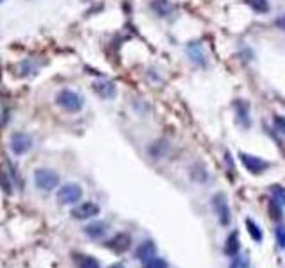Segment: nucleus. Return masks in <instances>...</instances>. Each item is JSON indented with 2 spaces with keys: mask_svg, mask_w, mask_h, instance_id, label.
I'll use <instances>...</instances> for the list:
<instances>
[{
  "mask_svg": "<svg viewBox=\"0 0 285 268\" xmlns=\"http://www.w3.org/2000/svg\"><path fill=\"white\" fill-rule=\"evenodd\" d=\"M11 152L15 156H24L32 149V138L25 133H15L11 134Z\"/></svg>",
  "mask_w": 285,
  "mask_h": 268,
  "instance_id": "39448f33",
  "label": "nucleus"
},
{
  "mask_svg": "<svg viewBox=\"0 0 285 268\" xmlns=\"http://www.w3.org/2000/svg\"><path fill=\"white\" fill-rule=\"evenodd\" d=\"M275 236H276V243L280 245V248H285V227H276L275 229Z\"/></svg>",
  "mask_w": 285,
  "mask_h": 268,
  "instance_id": "aec40b11",
  "label": "nucleus"
},
{
  "mask_svg": "<svg viewBox=\"0 0 285 268\" xmlns=\"http://www.w3.org/2000/svg\"><path fill=\"white\" fill-rule=\"evenodd\" d=\"M80 199H82V188H80L79 184L68 183L57 189V200H59L61 204H64V206L77 204Z\"/></svg>",
  "mask_w": 285,
  "mask_h": 268,
  "instance_id": "7ed1b4c3",
  "label": "nucleus"
},
{
  "mask_svg": "<svg viewBox=\"0 0 285 268\" xmlns=\"http://www.w3.org/2000/svg\"><path fill=\"white\" fill-rule=\"evenodd\" d=\"M273 193H275V200H280L282 204L285 206V191L280 188V186H275L273 188Z\"/></svg>",
  "mask_w": 285,
  "mask_h": 268,
  "instance_id": "4be33fe9",
  "label": "nucleus"
},
{
  "mask_svg": "<svg viewBox=\"0 0 285 268\" xmlns=\"http://www.w3.org/2000/svg\"><path fill=\"white\" fill-rule=\"evenodd\" d=\"M212 208L217 213V218L221 225H228L230 222V208H228V200L225 193H216L212 197Z\"/></svg>",
  "mask_w": 285,
  "mask_h": 268,
  "instance_id": "423d86ee",
  "label": "nucleus"
},
{
  "mask_svg": "<svg viewBox=\"0 0 285 268\" xmlns=\"http://www.w3.org/2000/svg\"><path fill=\"white\" fill-rule=\"evenodd\" d=\"M84 233L88 234L89 238L100 240V238H103V236H105V233H107V223H103V222L89 223V225H86V227H84Z\"/></svg>",
  "mask_w": 285,
  "mask_h": 268,
  "instance_id": "9d476101",
  "label": "nucleus"
},
{
  "mask_svg": "<svg viewBox=\"0 0 285 268\" xmlns=\"http://www.w3.org/2000/svg\"><path fill=\"white\" fill-rule=\"evenodd\" d=\"M36 72H38V63L36 61L25 59L20 65V74L24 77H32V75H36Z\"/></svg>",
  "mask_w": 285,
  "mask_h": 268,
  "instance_id": "2eb2a0df",
  "label": "nucleus"
},
{
  "mask_svg": "<svg viewBox=\"0 0 285 268\" xmlns=\"http://www.w3.org/2000/svg\"><path fill=\"white\" fill-rule=\"evenodd\" d=\"M187 54L191 57V61H194L196 65H205V54H203V50L200 49V45L198 43H192L187 47Z\"/></svg>",
  "mask_w": 285,
  "mask_h": 268,
  "instance_id": "ddd939ff",
  "label": "nucleus"
},
{
  "mask_svg": "<svg viewBox=\"0 0 285 268\" xmlns=\"http://www.w3.org/2000/svg\"><path fill=\"white\" fill-rule=\"evenodd\" d=\"M96 214H100V208L95 202H84V204H80V206H77V208L71 211V216L77 218V220L93 218V216H96Z\"/></svg>",
  "mask_w": 285,
  "mask_h": 268,
  "instance_id": "0eeeda50",
  "label": "nucleus"
},
{
  "mask_svg": "<svg viewBox=\"0 0 285 268\" xmlns=\"http://www.w3.org/2000/svg\"><path fill=\"white\" fill-rule=\"evenodd\" d=\"M155 252H157V247L153 245V241H144V243L139 245L138 250H136V258L144 263V261H148L150 258H153Z\"/></svg>",
  "mask_w": 285,
  "mask_h": 268,
  "instance_id": "9b49d317",
  "label": "nucleus"
},
{
  "mask_svg": "<svg viewBox=\"0 0 285 268\" xmlns=\"http://www.w3.org/2000/svg\"><path fill=\"white\" fill-rule=\"evenodd\" d=\"M276 25H278V27H280L282 30H285V15H284V16H280V18L276 20Z\"/></svg>",
  "mask_w": 285,
  "mask_h": 268,
  "instance_id": "5701e85b",
  "label": "nucleus"
},
{
  "mask_svg": "<svg viewBox=\"0 0 285 268\" xmlns=\"http://www.w3.org/2000/svg\"><path fill=\"white\" fill-rule=\"evenodd\" d=\"M239 158H241L242 166H244L248 172H251V174H255V175L262 174V172H265V170L271 166L269 161H265V159L259 158V156H251V154H244V152H241Z\"/></svg>",
  "mask_w": 285,
  "mask_h": 268,
  "instance_id": "20e7f679",
  "label": "nucleus"
},
{
  "mask_svg": "<svg viewBox=\"0 0 285 268\" xmlns=\"http://www.w3.org/2000/svg\"><path fill=\"white\" fill-rule=\"evenodd\" d=\"M169 265H167V261L164 258H157V256H153V258H150L148 261H144L142 263V268H167Z\"/></svg>",
  "mask_w": 285,
  "mask_h": 268,
  "instance_id": "dca6fc26",
  "label": "nucleus"
},
{
  "mask_svg": "<svg viewBox=\"0 0 285 268\" xmlns=\"http://www.w3.org/2000/svg\"><path fill=\"white\" fill-rule=\"evenodd\" d=\"M130 243H132V240H130V236L125 233H119L116 234L111 241L107 243V247H111L114 250V252H125V250H128V247H130Z\"/></svg>",
  "mask_w": 285,
  "mask_h": 268,
  "instance_id": "1a4fd4ad",
  "label": "nucleus"
},
{
  "mask_svg": "<svg viewBox=\"0 0 285 268\" xmlns=\"http://www.w3.org/2000/svg\"><path fill=\"white\" fill-rule=\"evenodd\" d=\"M34 183L40 189H45V191H52L59 186L61 177L59 174H55L54 170L50 168H38L34 172Z\"/></svg>",
  "mask_w": 285,
  "mask_h": 268,
  "instance_id": "f03ea898",
  "label": "nucleus"
},
{
  "mask_svg": "<svg viewBox=\"0 0 285 268\" xmlns=\"http://www.w3.org/2000/svg\"><path fill=\"white\" fill-rule=\"evenodd\" d=\"M4 2H5V0H0V4H4Z\"/></svg>",
  "mask_w": 285,
  "mask_h": 268,
  "instance_id": "b1692460",
  "label": "nucleus"
},
{
  "mask_svg": "<svg viewBox=\"0 0 285 268\" xmlns=\"http://www.w3.org/2000/svg\"><path fill=\"white\" fill-rule=\"evenodd\" d=\"M79 263V268H100L98 261L91 256H80V259L77 261Z\"/></svg>",
  "mask_w": 285,
  "mask_h": 268,
  "instance_id": "f3484780",
  "label": "nucleus"
},
{
  "mask_svg": "<svg viewBox=\"0 0 285 268\" xmlns=\"http://www.w3.org/2000/svg\"><path fill=\"white\" fill-rule=\"evenodd\" d=\"M236 107H237V113H239V118L242 120V125H250V116H248V106L246 104H242V102H237L236 104Z\"/></svg>",
  "mask_w": 285,
  "mask_h": 268,
  "instance_id": "a211bd4d",
  "label": "nucleus"
},
{
  "mask_svg": "<svg viewBox=\"0 0 285 268\" xmlns=\"http://www.w3.org/2000/svg\"><path fill=\"white\" fill-rule=\"evenodd\" d=\"M273 122H275L276 129L280 131V133L285 134V118L284 116H278V114H275V118H273Z\"/></svg>",
  "mask_w": 285,
  "mask_h": 268,
  "instance_id": "412c9836",
  "label": "nucleus"
},
{
  "mask_svg": "<svg viewBox=\"0 0 285 268\" xmlns=\"http://www.w3.org/2000/svg\"><path fill=\"white\" fill-rule=\"evenodd\" d=\"M95 93L98 95L100 99H114L116 97V86L111 80H96L93 84Z\"/></svg>",
  "mask_w": 285,
  "mask_h": 268,
  "instance_id": "6e6552de",
  "label": "nucleus"
},
{
  "mask_svg": "<svg viewBox=\"0 0 285 268\" xmlns=\"http://www.w3.org/2000/svg\"><path fill=\"white\" fill-rule=\"evenodd\" d=\"M55 102L68 113H79L84 107V99L73 89H61L55 97Z\"/></svg>",
  "mask_w": 285,
  "mask_h": 268,
  "instance_id": "f257e3e1",
  "label": "nucleus"
},
{
  "mask_svg": "<svg viewBox=\"0 0 285 268\" xmlns=\"http://www.w3.org/2000/svg\"><path fill=\"white\" fill-rule=\"evenodd\" d=\"M246 2H248L255 11H259V13H265V11L269 9L267 0H246Z\"/></svg>",
  "mask_w": 285,
  "mask_h": 268,
  "instance_id": "6ab92c4d",
  "label": "nucleus"
},
{
  "mask_svg": "<svg viewBox=\"0 0 285 268\" xmlns=\"http://www.w3.org/2000/svg\"><path fill=\"white\" fill-rule=\"evenodd\" d=\"M246 229H248V233H250V236H251V240L253 241H257V243H261L262 240H264V234H262V229L257 225L255 222L251 218H248L246 220Z\"/></svg>",
  "mask_w": 285,
  "mask_h": 268,
  "instance_id": "4468645a",
  "label": "nucleus"
},
{
  "mask_svg": "<svg viewBox=\"0 0 285 268\" xmlns=\"http://www.w3.org/2000/svg\"><path fill=\"white\" fill-rule=\"evenodd\" d=\"M239 248H241V243H239V234H237V231H234V233H232L230 236L226 238L225 254H226V256H230V258H234V256H237Z\"/></svg>",
  "mask_w": 285,
  "mask_h": 268,
  "instance_id": "f8f14e48",
  "label": "nucleus"
}]
</instances>
